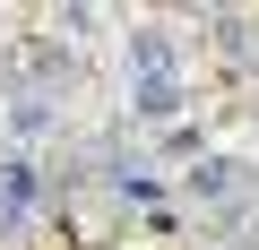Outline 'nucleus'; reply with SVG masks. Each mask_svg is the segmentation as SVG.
<instances>
[{"label": "nucleus", "mask_w": 259, "mask_h": 250, "mask_svg": "<svg viewBox=\"0 0 259 250\" xmlns=\"http://www.w3.org/2000/svg\"><path fill=\"white\" fill-rule=\"evenodd\" d=\"M182 190H190V207H207V216H250V207H259V164H242V156H199V164L182 173Z\"/></svg>", "instance_id": "1"}, {"label": "nucleus", "mask_w": 259, "mask_h": 250, "mask_svg": "<svg viewBox=\"0 0 259 250\" xmlns=\"http://www.w3.org/2000/svg\"><path fill=\"white\" fill-rule=\"evenodd\" d=\"M69 130V112L52 86H18V95H0V138H9V156H35L44 138Z\"/></svg>", "instance_id": "2"}, {"label": "nucleus", "mask_w": 259, "mask_h": 250, "mask_svg": "<svg viewBox=\"0 0 259 250\" xmlns=\"http://www.w3.org/2000/svg\"><path fill=\"white\" fill-rule=\"evenodd\" d=\"M44 207H52L44 164H35V156H0V241H18V233H26Z\"/></svg>", "instance_id": "3"}, {"label": "nucleus", "mask_w": 259, "mask_h": 250, "mask_svg": "<svg viewBox=\"0 0 259 250\" xmlns=\"http://www.w3.org/2000/svg\"><path fill=\"white\" fill-rule=\"evenodd\" d=\"M121 61H130V86H156V78H182V43H173V26H130Z\"/></svg>", "instance_id": "4"}, {"label": "nucleus", "mask_w": 259, "mask_h": 250, "mask_svg": "<svg viewBox=\"0 0 259 250\" xmlns=\"http://www.w3.org/2000/svg\"><path fill=\"white\" fill-rule=\"evenodd\" d=\"M190 112V78H156V86H130V121L139 130H173Z\"/></svg>", "instance_id": "5"}, {"label": "nucleus", "mask_w": 259, "mask_h": 250, "mask_svg": "<svg viewBox=\"0 0 259 250\" xmlns=\"http://www.w3.org/2000/svg\"><path fill=\"white\" fill-rule=\"evenodd\" d=\"M104 190H112L121 207H147V198H156L164 181H156V164H147V156H139V164H130V156H121V164H104Z\"/></svg>", "instance_id": "6"}, {"label": "nucleus", "mask_w": 259, "mask_h": 250, "mask_svg": "<svg viewBox=\"0 0 259 250\" xmlns=\"http://www.w3.org/2000/svg\"><path fill=\"white\" fill-rule=\"evenodd\" d=\"M52 26H61V35H69V43H87V35H95V9H61V18H52Z\"/></svg>", "instance_id": "7"}]
</instances>
